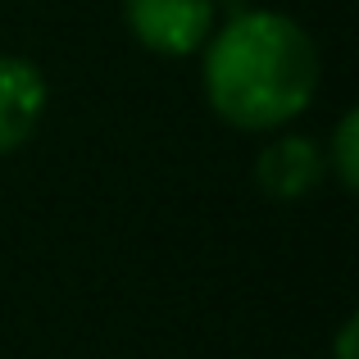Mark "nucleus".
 Wrapping results in <instances>:
<instances>
[{"mask_svg": "<svg viewBox=\"0 0 359 359\" xmlns=\"http://www.w3.org/2000/svg\"><path fill=\"white\" fill-rule=\"evenodd\" d=\"M355 341H359V323H355V318H346V323L337 327V341H332V359H355Z\"/></svg>", "mask_w": 359, "mask_h": 359, "instance_id": "423d86ee", "label": "nucleus"}, {"mask_svg": "<svg viewBox=\"0 0 359 359\" xmlns=\"http://www.w3.org/2000/svg\"><path fill=\"white\" fill-rule=\"evenodd\" d=\"M50 105V82L27 55H0V159L36 137Z\"/></svg>", "mask_w": 359, "mask_h": 359, "instance_id": "20e7f679", "label": "nucleus"}, {"mask_svg": "<svg viewBox=\"0 0 359 359\" xmlns=\"http://www.w3.org/2000/svg\"><path fill=\"white\" fill-rule=\"evenodd\" d=\"M327 164H323V146L305 132H269V141L259 146L255 155V182L269 201L291 205V201H305L323 187Z\"/></svg>", "mask_w": 359, "mask_h": 359, "instance_id": "7ed1b4c3", "label": "nucleus"}, {"mask_svg": "<svg viewBox=\"0 0 359 359\" xmlns=\"http://www.w3.org/2000/svg\"><path fill=\"white\" fill-rule=\"evenodd\" d=\"M123 27L159 60H191L219 27V0H123Z\"/></svg>", "mask_w": 359, "mask_h": 359, "instance_id": "f03ea898", "label": "nucleus"}, {"mask_svg": "<svg viewBox=\"0 0 359 359\" xmlns=\"http://www.w3.org/2000/svg\"><path fill=\"white\" fill-rule=\"evenodd\" d=\"M323 164H327V177H337L346 191L359 187V114H355V109H341L337 128L327 132Z\"/></svg>", "mask_w": 359, "mask_h": 359, "instance_id": "39448f33", "label": "nucleus"}, {"mask_svg": "<svg viewBox=\"0 0 359 359\" xmlns=\"http://www.w3.org/2000/svg\"><path fill=\"white\" fill-rule=\"evenodd\" d=\"M323 60L305 27L282 9H237L201 46V91L237 132H278L314 105Z\"/></svg>", "mask_w": 359, "mask_h": 359, "instance_id": "f257e3e1", "label": "nucleus"}]
</instances>
